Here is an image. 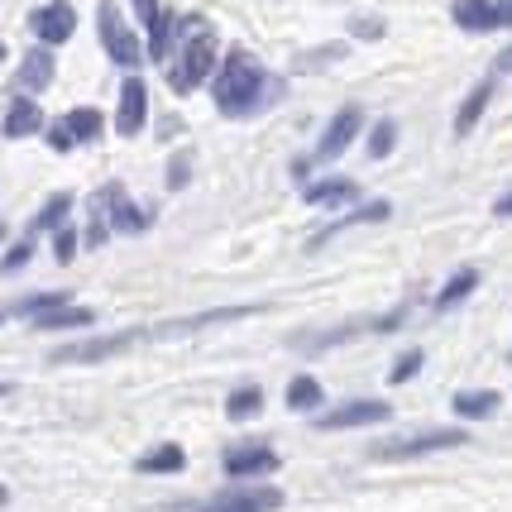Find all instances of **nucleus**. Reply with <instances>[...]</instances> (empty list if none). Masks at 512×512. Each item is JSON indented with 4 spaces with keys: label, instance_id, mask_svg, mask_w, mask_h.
I'll return each instance as SVG.
<instances>
[{
    "label": "nucleus",
    "instance_id": "obj_1",
    "mask_svg": "<svg viewBox=\"0 0 512 512\" xmlns=\"http://www.w3.org/2000/svg\"><path fill=\"white\" fill-rule=\"evenodd\" d=\"M216 111L221 115H249L259 101H264V67L249 58L245 48H230L225 63L216 67Z\"/></svg>",
    "mask_w": 512,
    "mask_h": 512
},
{
    "label": "nucleus",
    "instance_id": "obj_2",
    "mask_svg": "<svg viewBox=\"0 0 512 512\" xmlns=\"http://www.w3.org/2000/svg\"><path fill=\"white\" fill-rule=\"evenodd\" d=\"M216 72V29L192 15V20H182V48H178V63L168 67V87L187 96V91H197L206 77Z\"/></svg>",
    "mask_w": 512,
    "mask_h": 512
},
{
    "label": "nucleus",
    "instance_id": "obj_3",
    "mask_svg": "<svg viewBox=\"0 0 512 512\" xmlns=\"http://www.w3.org/2000/svg\"><path fill=\"white\" fill-rule=\"evenodd\" d=\"M106 230H125V235H139V230H149V211H139L130 197H125V187L111 182V187H101L96 201H91V245H101L106 240Z\"/></svg>",
    "mask_w": 512,
    "mask_h": 512
},
{
    "label": "nucleus",
    "instance_id": "obj_4",
    "mask_svg": "<svg viewBox=\"0 0 512 512\" xmlns=\"http://www.w3.org/2000/svg\"><path fill=\"white\" fill-rule=\"evenodd\" d=\"M469 436L455 431V426H436V431H412V436H393V441H379L369 450L374 460H417V455H436V450H455L465 446Z\"/></svg>",
    "mask_w": 512,
    "mask_h": 512
},
{
    "label": "nucleus",
    "instance_id": "obj_5",
    "mask_svg": "<svg viewBox=\"0 0 512 512\" xmlns=\"http://www.w3.org/2000/svg\"><path fill=\"white\" fill-rule=\"evenodd\" d=\"M283 508V489H225L211 493L206 503H192V508H168V512H278Z\"/></svg>",
    "mask_w": 512,
    "mask_h": 512
},
{
    "label": "nucleus",
    "instance_id": "obj_6",
    "mask_svg": "<svg viewBox=\"0 0 512 512\" xmlns=\"http://www.w3.org/2000/svg\"><path fill=\"white\" fill-rule=\"evenodd\" d=\"M96 29H101V44H106V53H111L115 67H139L144 63V48H139L134 29L120 20V10H115L111 0L96 10Z\"/></svg>",
    "mask_w": 512,
    "mask_h": 512
},
{
    "label": "nucleus",
    "instance_id": "obj_7",
    "mask_svg": "<svg viewBox=\"0 0 512 512\" xmlns=\"http://www.w3.org/2000/svg\"><path fill=\"white\" fill-rule=\"evenodd\" d=\"M388 417H393V407L383 398H355V402H340L326 417H316V431H355V426H379Z\"/></svg>",
    "mask_w": 512,
    "mask_h": 512
},
{
    "label": "nucleus",
    "instance_id": "obj_8",
    "mask_svg": "<svg viewBox=\"0 0 512 512\" xmlns=\"http://www.w3.org/2000/svg\"><path fill=\"white\" fill-rule=\"evenodd\" d=\"M91 139H101V111H91V106H77L58 125H48V149H58V154H67L72 144H91Z\"/></svg>",
    "mask_w": 512,
    "mask_h": 512
},
{
    "label": "nucleus",
    "instance_id": "obj_9",
    "mask_svg": "<svg viewBox=\"0 0 512 512\" xmlns=\"http://www.w3.org/2000/svg\"><path fill=\"white\" fill-rule=\"evenodd\" d=\"M29 29L39 34V44H67L72 39V29H77V10L67 5V0H48V5H39L34 15H29Z\"/></svg>",
    "mask_w": 512,
    "mask_h": 512
},
{
    "label": "nucleus",
    "instance_id": "obj_10",
    "mask_svg": "<svg viewBox=\"0 0 512 512\" xmlns=\"http://www.w3.org/2000/svg\"><path fill=\"white\" fill-rule=\"evenodd\" d=\"M359 125H364V115H359V106H345V111H335V120L326 125V134H321V144H316V163H331V158H340L350 144H355Z\"/></svg>",
    "mask_w": 512,
    "mask_h": 512
},
{
    "label": "nucleus",
    "instance_id": "obj_11",
    "mask_svg": "<svg viewBox=\"0 0 512 512\" xmlns=\"http://www.w3.org/2000/svg\"><path fill=\"white\" fill-rule=\"evenodd\" d=\"M144 120H149V87L139 82V77H125V87H120V111H115V130L134 139V134L144 130Z\"/></svg>",
    "mask_w": 512,
    "mask_h": 512
},
{
    "label": "nucleus",
    "instance_id": "obj_12",
    "mask_svg": "<svg viewBox=\"0 0 512 512\" xmlns=\"http://www.w3.org/2000/svg\"><path fill=\"white\" fill-rule=\"evenodd\" d=\"M278 469V455L264 446V441H245V446L225 450V474L230 479H249V474H273Z\"/></svg>",
    "mask_w": 512,
    "mask_h": 512
},
{
    "label": "nucleus",
    "instance_id": "obj_13",
    "mask_svg": "<svg viewBox=\"0 0 512 512\" xmlns=\"http://www.w3.org/2000/svg\"><path fill=\"white\" fill-rule=\"evenodd\" d=\"M15 82H20V91H44L48 82H53V53L44 48H29L20 58V72H15Z\"/></svg>",
    "mask_w": 512,
    "mask_h": 512
},
{
    "label": "nucleus",
    "instance_id": "obj_14",
    "mask_svg": "<svg viewBox=\"0 0 512 512\" xmlns=\"http://www.w3.org/2000/svg\"><path fill=\"white\" fill-rule=\"evenodd\" d=\"M450 15H455V24H460L465 34H489V29H498L493 0H455Z\"/></svg>",
    "mask_w": 512,
    "mask_h": 512
},
{
    "label": "nucleus",
    "instance_id": "obj_15",
    "mask_svg": "<svg viewBox=\"0 0 512 512\" xmlns=\"http://www.w3.org/2000/svg\"><path fill=\"white\" fill-rule=\"evenodd\" d=\"M39 130H44V111L29 96H15L10 111H5V134L10 139H29V134H39Z\"/></svg>",
    "mask_w": 512,
    "mask_h": 512
},
{
    "label": "nucleus",
    "instance_id": "obj_16",
    "mask_svg": "<svg viewBox=\"0 0 512 512\" xmlns=\"http://www.w3.org/2000/svg\"><path fill=\"white\" fill-rule=\"evenodd\" d=\"M359 187L350 178H321V182H307L302 187V201L307 206H340V201H355Z\"/></svg>",
    "mask_w": 512,
    "mask_h": 512
},
{
    "label": "nucleus",
    "instance_id": "obj_17",
    "mask_svg": "<svg viewBox=\"0 0 512 512\" xmlns=\"http://www.w3.org/2000/svg\"><path fill=\"white\" fill-rule=\"evenodd\" d=\"M39 331H82V326H91L96 316L87 312V307H67V302H58V307H48V312L29 316Z\"/></svg>",
    "mask_w": 512,
    "mask_h": 512
},
{
    "label": "nucleus",
    "instance_id": "obj_18",
    "mask_svg": "<svg viewBox=\"0 0 512 512\" xmlns=\"http://www.w3.org/2000/svg\"><path fill=\"white\" fill-rule=\"evenodd\" d=\"M134 469H139V474H178V469H187V450L182 446H154L149 455L134 460Z\"/></svg>",
    "mask_w": 512,
    "mask_h": 512
},
{
    "label": "nucleus",
    "instance_id": "obj_19",
    "mask_svg": "<svg viewBox=\"0 0 512 512\" xmlns=\"http://www.w3.org/2000/svg\"><path fill=\"white\" fill-rule=\"evenodd\" d=\"M254 412H264V388L259 383H240L230 398H225V417H235V422H245Z\"/></svg>",
    "mask_w": 512,
    "mask_h": 512
},
{
    "label": "nucleus",
    "instance_id": "obj_20",
    "mask_svg": "<svg viewBox=\"0 0 512 512\" xmlns=\"http://www.w3.org/2000/svg\"><path fill=\"white\" fill-rule=\"evenodd\" d=\"M489 101H493V82H479V87H474V91L465 96V106H460V115H455V134H469V130H474Z\"/></svg>",
    "mask_w": 512,
    "mask_h": 512
},
{
    "label": "nucleus",
    "instance_id": "obj_21",
    "mask_svg": "<svg viewBox=\"0 0 512 512\" xmlns=\"http://www.w3.org/2000/svg\"><path fill=\"white\" fill-rule=\"evenodd\" d=\"M474 288H479V273H474V268H460V273L450 278L446 288L436 292V312H450V307H460V302H465Z\"/></svg>",
    "mask_w": 512,
    "mask_h": 512
},
{
    "label": "nucleus",
    "instance_id": "obj_22",
    "mask_svg": "<svg viewBox=\"0 0 512 512\" xmlns=\"http://www.w3.org/2000/svg\"><path fill=\"white\" fill-rule=\"evenodd\" d=\"M388 211H393L388 201H369V206H359V211H350V216H340L331 230H321V235H316V245H321V240H331L335 230H350V225H364V221H388Z\"/></svg>",
    "mask_w": 512,
    "mask_h": 512
},
{
    "label": "nucleus",
    "instance_id": "obj_23",
    "mask_svg": "<svg viewBox=\"0 0 512 512\" xmlns=\"http://www.w3.org/2000/svg\"><path fill=\"white\" fill-rule=\"evenodd\" d=\"M288 407L292 412H316V407H321V383L307 379V374H302V379H292L288 383Z\"/></svg>",
    "mask_w": 512,
    "mask_h": 512
},
{
    "label": "nucleus",
    "instance_id": "obj_24",
    "mask_svg": "<svg viewBox=\"0 0 512 512\" xmlns=\"http://www.w3.org/2000/svg\"><path fill=\"white\" fill-rule=\"evenodd\" d=\"M498 393H455V417H493Z\"/></svg>",
    "mask_w": 512,
    "mask_h": 512
},
{
    "label": "nucleus",
    "instance_id": "obj_25",
    "mask_svg": "<svg viewBox=\"0 0 512 512\" xmlns=\"http://www.w3.org/2000/svg\"><path fill=\"white\" fill-rule=\"evenodd\" d=\"M67 211H72V197H67V192H58V197L44 201V211L29 221V230H58V225L67 221Z\"/></svg>",
    "mask_w": 512,
    "mask_h": 512
},
{
    "label": "nucleus",
    "instance_id": "obj_26",
    "mask_svg": "<svg viewBox=\"0 0 512 512\" xmlns=\"http://www.w3.org/2000/svg\"><path fill=\"white\" fill-rule=\"evenodd\" d=\"M422 364H426L422 350H402L393 359V369H388V383H412V374H422Z\"/></svg>",
    "mask_w": 512,
    "mask_h": 512
},
{
    "label": "nucleus",
    "instance_id": "obj_27",
    "mask_svg": "<svg viewBox=\"0 0 512 512\" xmlns=\"http://www.w3.org/2000/svg\"><path fill=\"white\" fill-rule=\"evenodd\" d=\"M58 302H72V297H67V292H34V297L15 302V316H39V312H48V307H58Z\"/></svg>",
    "mask_w": 512,
    "mask_h": 512
},
{
    "label": "nucleus",
    "instance_id": "obj_28",
    "mask_svg": "<svg viewBox=\"0 0 512 512\" xmlns=\"http://www.w3.org/2000/svg\"><path fill=\"white\" fill-rule=\"evenodd\" d=\"M393 139H398V125H393V120H379V125H374V134H369V154H374V158L393 154Z\"/></svg>",
    "mask_w": 512,
    "mask_h": 512
},
{
    "label": "nucleus",
    "instance_id": "obj_29",
    "mask_svg": "<svg viewBox=\"0 0 512 512\" xmlns=\"http://www.w3.org/2000/svg\"><path fill=\"white\" fill-rule=\"evenodd\" d=\"M72 254H77V230H72V225H58V240H53V259H58V264H72Z\"/></svg>",
    "mask_w": 512,
    "mask_h": 512
},
{
    "label": "nucleus",
    "instance_id": "obj_30",
    "mask_svg": "<svg viewBox=\"0 0 512 512\" xmlns=\"http://www.w3.org/2000/svg\"><path fill=\"white\" fill-rule=\"evenodd\" d=\"M29 259H34V235H29V240H20V245H15L10 254H5V264H0V273H20V268L29 264Z\"/></svg>",
    "mask_w": 512,
    "mask_h": 512
},
{
    "label": "nucleus",
    "instance_id": "obj_31",
    "mask_svg": "<svg viewBox=\"0 0 512 512\" xmlns=\"http://www.w3.org/2000/svg\"><path fill=\"white\" fill-rule=\"evenodd\" d=\"M134 15H139L144 24H154L163 10H158V0H134Z\"/></svg>",
    "mask_w": 512,
    "mask_h": 512
},
{
    "label": "nucleus",
    "instance_id": "obj_32",
    "mask_svg": "<svg viewBox=\"0 0 512 512\" xmlns=\"http://www.w3.org/2000/svg\"><path fill=\"white\" fill-rule=\"evenodd\" d=\"M493 15H498V24H512V0H498V5H493Z\"/></svg>",
    "mask_w": 512,
    "mask_h": 512
},
{
    "label": "nucleus",
    "instance_id": "obj_33",
    "mask_svg": "<svg viewBox=\"0 0 512 512\" xmlns=\"http://www.w3.org/2000/svg\"><path fill=\"white\" fill-rule=\"evenodd\" d=\"M493 216H503V221L512 216V192H508V197H498V201H493Z\"/></svg>",
    "mask_w": 512,
    "mask_h": 512
},
{
    "label": "nucleus",
    "instance_id": "obj_34",
    "mask_svg": "<svg viewBox=\"0 0 512 512\" xmlns=\"http://www.w3.org/2000/svg\"><path fill=\"white\" fill-rule=\"evenodd\" d=\"M182 178H187V158H178V163H173V173H168V182H173V187H182Z\"/></svg>",
    "mask_w": 512,
    "mask_h": 512
},
{
    "label": "nucleus",
    "instance_id": "obj_35",
    "mask_svg": "<svg viewBox=\"0 0 512 512\" xmlns=\"http://www.w3.org/2000/svg\"><path fill=\"white\" fill-rule=\"evenodd\" d=\"M493 67H498V72H512V48H503V53H498V63H493Z\"/></svg>",
    "mask_w": 512,
    "mask_h": 512
},
{
    "label": "nucleus",
    "instance_id": "obj_36",
    "mask_svg": "<svg viewBox=\"0 0 512 512\" xmlns=\"http://www.w3.org/2000/svg\"><path fill=\"white\" fill-rule=\"evenodd\" d=\"M0 398H10V383H0Z\"/></svg>",
    "mask_w": 512,
    "mask_h": 512
},
{
    "label": "nucleus",
    "instance_id": "obj_37",
    "mask_svg": "<svg viewBox=\"0 0 512 512\" xmlns=\"http://www.w3.org/2000/svg\"><path fill=\"white\" fill-rule=\"evenodd\" d=\"M0 240H5V221H0Z\"/></svg>",
    "mask_w": 512,
    "mask_h": 512
},
{
    "label": "nucleus",
    "instance_id": "obj_38",
    "mask_svg": "<svg viewBox=\"0 0 512 512\" xmlns=\"http://www.w3.org/2000/svg\"><path fill=\"white\" fill-rule=\"evenodd\" d=\"M0 58H5V48H0Z\"/></svg>",
    "mask_w": 512,
    "mask_h": 512
},
{
    "label": "nucleus",
    "instance_id": "obj_39",
    "mask_svg": "<svg viewBox=\"0 0 512 512\" xmlns=\"http://www.w3.org/2000/svg\"><path fill=\"white\" fill-rule=\"evenodd\" d=\"M0 321H5V312H0Z\"/></svg>",
    "mask_w": 512,
    "mask_h": 512
}]
</instances>
